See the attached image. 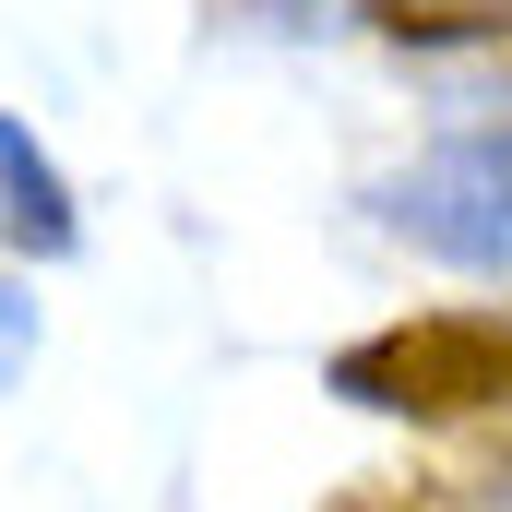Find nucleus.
<instances>
[{
    "label": "nucleus",
    "instance_id": "nucleus-1",
    "mask_svg": "<svg viewBox=\"0 0 512 512\" xmlns=\"http://www.w3.org/2000/svg\"><path fill=\"white\" fill-rule=\"evenodd\" d=\"M334 393L370 417H489L512 405V322L501 310H429L334 358Z\"/></svg>",
    "mask_w": 512,
    "mask_h": 512
},
{
    "label": "nucleus",
    "instance_id": "nucleus-2",
    "mask_svg": "<svg viewBox=\"0 0 512 512\" xmlns=\"http://www.w3.org/2000/svg\"><path fill=\"white\" fill-rule=\"evenodd\" d=\"M382 227L417 239L453 274H512V155L501 143H441L405 179H382Z\"/></svg>",
    "mask_w": 512,
    "mask_h": 512
},
{
    "label": "nucleus",
    "instance_id": "nucleus-3",
    "mask_svg": "<svg viewBox=\"0 0 512 512\" xmlns=\"http://www.w3.org/2000/svg\"><path fill=\"white\" fill-rule=\"evenodd\" d=\"M0 239L36 251V262L84 251V215H72V191H60V167H48V143L12 131V120H0Z\"/></svg>",
    "mask_w": 512,
    "mask_h": 512
},
{
    "label": "nucleus",
    "instance_id": "nucleus-4",
    "mask_svg": "<svg viewBox=\"0 0 512 512\" xmlns=\"http://www.w3.org/2000/svg\"><path fill=\"white\" fill-rule=\"evenodd\" d=\"M24 358H36V298H24V286H0V382H12Z\"/></svg>",
    "mask_w": 512,
    "mask_h": 512
}]
</instances>
